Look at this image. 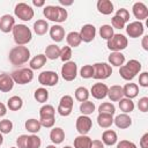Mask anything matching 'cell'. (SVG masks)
I'll return each mask as SVG.
<instances>
[{
  "label": "cell",
  "instance_id": "6da1fadb",
  "mask_svg": "<svg viewBox=\"0 0 148 148\" xmlns=\"http://www.w3.org/2000/svg\"><path fill=\"white\" fill-rule=\"evenodd\" d=\"M8 58H9V61L13 65L20 66V65L25 64L29 60V58H30V51H29V49L27 46L17 45V46L13 47L9 51Z\"/></svg>",
  "mask_w": 148,
  "mask_h": 148
},
{
  "label": "cell",
  "instance_id": "7a4b0ae2",
  "mask_svg": "<svg viewBox=\"0 0 148 148\" xmlns=\"http://www.w3.org/2000/svg\"><path fill=\"white\" fill-rule=\"evenodd\" d=\"M12 31H13L14 42L17 45H23L24 46L32 38V32L25 24H15Z\"/></svg>",
  "mask_w": 148,
  "mask_h": 148
},
{
  "label": "cell",
  "instance_id": "3957f363",
  "mask_svg": "<svg viewBox=\"0 0 148 148\" xmlns=\"http://www.w3.org/2000/svg\"><path fill=\"white\" fill-rule=\"evenodd\" d=\"M43 14L47 20L58 22V23L65 22L68 16L67 10L60 6H46V7H44Z\"/></svg>",
  "mask_w": 148,
  "mask_h": 148
},
{
  "label": "cell",
  "instance_id": "277c9868",
  "mask_svg": "<svg viewBox=\"0 0 148 148\" xmlns=\"http://www.w3.org/2000/svg\"><path fill=\"white\" fill-rule=\"evenodd\" d=\"M140 71H141V64H140V61H138L135 59H131L126 65L120 66L119 74H120V76L124 80L131 81V80H133L136 76V74Z\"/></svg>",
  "mask_w": 148,
  "mask_h": 148
},
{
  "label": "cell",
  "instance_id": "5b68a950",
  "mask_svg": "<svg viewBox=\"0 0 148 148\" xmlns=\"http://www.w3.org/2000/svg\"><path fill=\"white\" fill-rule=\"evenodd\" d=\"M14 83H18V84H27L29 82L32 81L34 79V73L30 68H18L16 71H14L10 74Z\"/></svg>",
  "mask_w": 148,
  "mask_h": 148
},
{
  "label": "cell",
  "instance_id": "8992f818",
  "mask_svg": "<svg viewBox=\"0 0 148 148\" xmlns=\"http://www.w3.org/2000/svg\"><path fill=\"white\" fill-rule=\"evenodd\" d=\"M128 44L127 38L121 34H113V36L108 40V49L113 52H120L126 49Z\"/></svg>",
  "mask_w": 148,
  "mask_h": 148
},
{
  "label": "cell",
  "instance_id": "52a82bcc",
  "mask_svg": "<svg viewBox=\"0 0 148 148\" xmlns=\"http://www.w3.org/2000/svg\"><path fill=\"white\" fill-rule=\"evenodd\" d=\"M94 74L92 77L96 80H105L112 74V68L106 62H96L92 65Z\"/></svg>",
  "mask_w": 148,
  "mask_h": 148
},
{
  "label": "cell",
  "instance_id": "ba28073f",
  "mask_svg": "<svg viewBox=\"0 0 148 148\" xmlns=\"http://www.w3.org/2000/svg\"><path fill=\"white\" fill-rule=\"evenodd\" d=\"M14 13L15 15L21 18L22 21H30L32 17H34V9L28 5V3H24V2H20L15 6V9H14Z\"/></svg>",
  "mask_w": 148,
  "mask_h": 148
},
{
  "label": "cell",
  "instance_id": "9c48e42d",
  "mask_svg": "<svg viewBox=\"0 0 148 148\" xmlns=\"http://www.w3.org/2000/svg\"><path fill=\"white\" fill-rule=\"evenodd\" d=\"M73 97L69 96V95H65L60 98V102H59V105H58V113L62 117H67L72 113V110H73Z\"/></svg>",
  "mask_w": 148,
  "mask_h": 148
},
{
  "label": "cell",
  "instance_id": "30bf717a",
  "mask_svg": "<svg viewBox=\"0 0 148 148\" xmlns=\"http://www.w3.org/2000/svg\"><path fill=\"white\" fill-rule=\"evenodd\" d=\"M58 80H59V76L53 71H44L38 75V82L42 86L53 87L58 83Z\"/></svg>",
  "mask_w": 148,
  "mask_h": 148
},
{
  "label": "cell",
  "instance_id": "8fae6325",
  "mask_svg": "<svg viewBox=\"0 0 148 148\" xmlns=\"http://www.w3.org/2000/svg\"><path fill=\"white\" fill-rule=\"evenodd\" d=\"M77 74V66L74 61H67L61 67V76L65 81H73Z\"/></svg>",
  "mask_w": 148,
  "mask_h": 148
},
{
  "label": "cell",
  "instance_id": "7c38bea8",
  "mask_svg": "<svg viewBox=\"0 0 148 148\" xmlns=\"http://www.w3.org/2000/svg\"><path fill=\"white\" fill-rule=\"evenodd\" d=\"M75 126H76V130L80 133V135H86L91 130L92 120L89 118V116H83L82 114V116L77 117Z\"/></svg>",
  "mask_w": 148,
  "mask_h": 148
},
{
  "label": "cell",
  "instance_id": "4fadbf2b",
  "mask_svg": "<svg viewBox=\"0 0 148 148\" xmlns=\"http://www.w3.org/2000/svg\"><path fill=\"white\" fill-rule=\"evenodd\" d=\"M79 34H80L81 40H83L84 43H90L94 40V38L96 36V28L92 24H84L81 28Z\"/></svg>",
  "mask_w": 148,
  "mask_h": 148
},
{
  "label": "cell",
  "instance_id": "5bb4252c",
  "mask_svg": "<svg viewBox=\"0 0 148 148\" xmlns=\"http://www.w3.org/2000/svg\"><path fill=\"white\" fill-rule=\"evenodd\" d=\"M143 24L139 21H134V22H131L127 27H126V32L127 35L131 37V38H138L140 36H142L143 34Z\"/></svg>",
  "mask_w": 148,
  "mask_h": 148
},
{
  "label": "cell",
  "instance_id": "9a60e30c",
  "mask_svg": "<svg viewBox=\"0 0 148 148\" xmlns=\"http://www.w3.org/2000/svg\"><path fill=\"white\" fill-rule=\"evenodd\" d=\"M108 86L105 83L102 82H97L95 83L91 89H90V94L92 95V97H95L96 99H103L108 96Z\"/></svg>",
  "mask_w": 148,
  "mask_h": 148
},
{
  "label": "cell",
  "instance_id": "2e32d148",
  "mask_svg": "<svg viewBox=\"0 0 148 148\" xmlns=\"http://www.w3.org/2000/svg\"><path fill=\"white\" fill-rule=\"evenodd\" d=\"M14 25H15V18L12 15L6 14V15H3V16L0 17V30L2 32H6L7 34V32L12 31L13 28H14Z\"/></svg>",
  "mask_w": 148,
  "mask_h": 148
},
{
  "label": "cell",
  "instance_id": "e0dca14e",
  "mask_svg": "<svg viewBox=\"0 0 148 148\" xmlns=\"http://www.w3.org/2000/svg\"><path fill=\"white\" fill-rule=\"evenodd\" d=\"M132 9H133V14H134L135 18H138L139 22L141 20H145L148 17V9L143 2H135L133 5Z\"/></svg>",
  "mask_w": 148,
  "mask_h": 148
},
{
  "label": "cell",
  "instance_id": "ac0fdd59",
  "mask_svg": "<svg viewBox=\"0 0 148 148\" xmlns=\"http://www.w3.org/2000/svg\"><path fill=\"white\" fill-rule=\"evenodd\" d=\"M14 87V81L9 74L2 73L0 74V91L9 92Z\"/></svg>",
  "mask_w": 148,
  "mask_h": 148
},
{
  "label": "cell",
  "instance_id": "d6986e66",
  "mask_svg": "<svg viewBox=\"0 0 148 148\" xmlns=\"http://www.w3.org/2000/svg\"><path fill=\"white\" fill-rule=\"evenodd\" d=\"M113 123L116 124V126L118 128L125 130V128H128L132 125V119L127 113H121V114H118L113 119Z\"/></svg>",
  "mask_w": 148,
  "mask_h": 148
},
{
  "label": "cell",
  "instance_id": "ffe728a7",
  "mask_svg": "<svg viewBox=\"0 0 148 148\" xmlns=\"http://www.w3.org/2000/svg\"><path fill=\"white\" fill-rule=\"evenodd\" d=\"M108 96L110 98L111 102H119L123 96H124V92H123V87L120 86H111L109 89H108Z\"/></svg>",
  "mask_w": 148,
  "mask_h": 148
},
{
  "label": "cell",
  "instance_id": "44dd1931",
  "mask_svg": "<svg viewBox=\"0 0 148 148\" xmlns=\"http://www.w3.org/2000/svg\"><path fill=\"white\" fill-rule=\"evenodd\" d=\"M50 37L52 38V40H54L56 43L61 42L65 37V30L61 25L59 24H54L50 28Z\"/></svg>",
  "mask_w": 148,
  "mask_h": 148
},
{
  "label": "cell",
  "instance_id": "7402d4cb",
  "mask_svg": "<svg viewBox=\"0 0 148 148\" xmlns=\"http://www.w3.org/2000/svg\"><path fill=\"white\" fill-rule=\"evenodd\" d=\"M123 92H124V96L126 98H134L138 96L139 94V87L136 83H126L124 87H123Z\"/></svg>",
  "mask_w": 148,
  "mask_h": 148
},
{
  "label": "cell",
  "instance_id": "603a6c76",
  "mask_svg": "<svg viewBox=\"0 0 148 148\" xmlns=\"http://www.w3.org/2000/svg\"><path fill=\"white\" fill-rule=\"evenodd\" d=\"M117 140H118L117 133L112 130H106L102 134V142L106 146H113L114 143H117Z\"/></svg>",
  "mask_w": 148,
  "mask_h": 148
},
{
  "label": "cell",
  "instance_id": "cb8c5ba5",
  "mask_svg": "<svg viewBox=\"0 0 148 148\" xmlns=\"http://www.w3.org/2000/svg\"><path fill=\"white\" fill-rule=\"evenodd\" d=\"M50 139L54 145H59L65 140V132L60 127H54L50 132Z\"/></svg>",
  "mask_w": 148,
  "mask_h": 148
},
{
  "label": "cell",
  "instance_id": "d4e9b609",
  "mask_svg": "<svg viewBox=\"0 0 148 148\" xmlns=\"http://www.w3.org/2000/svg\"><path fill=\"white\" fill-rule=\"evenodd\" d=\"M97 9L103 15H110L113 12V3L110 0H98Z\"/></svg>",
  "mask_w": 148,
  "mask_h": 148
},
{
  "label": "cell",
  "instance_id": "484cf974",
  "mask_svg": "<svg viewBox=\"0 0 148 148\" xmlns=\"http://www.w3.org/2000/svg\"><path fill=\"white\" fill-rule=\"evenodd\" d=\"M46 59H51V60H56L57 58L60 57V49L57 44H50L46 46L45 49V54Z\"/></svg>",
  "mask_w": 148,
  "mask_h": 148
},
{
  "label": "cell",
  "instance_id": "4316f807",
  "mask_svg": "<svg viewBox=\"0 0 148 148\" xmlns=\"http://www.w3.org/2000/svg\"><path fill=\"white\" fill-rule=\"evenodd\" d=\"M97 124L102 128H109L113 124V117H112V114L99 113L97 116Z\"/></svg>",
  "mask_w": 148,
  "mask_h": 148
},
{
  "label": "cell",
  "instance_id": "83f0119b",
  "mask_svg": "<svg viewBox=\"0 0 148 148\" xmlns=\"http://www.w3.org/2000/svg\"><path fill=\"white\" fill-rule=\"evenodd\" d=\"M109 62H110L112 66L120 67V66H123L124 62H125V56H124L121 52H112V53L109 56Z\"/></svg>",
  "mask_w": 148,
  "mask_h": 148
},
{
  "label": "cell",
  "instance_id": "f1b7e54d",
  "mask_svg": "<svg viewBox=\"0 0 148 148\" xmlns=\"http://www.w3.org/2000/svg\"><path fill=\"white\" fill-rule=\"evenodd\" d=\"M91 141L88 135H79L74 139V148H90Z\"/></svg>",
  "mask_w": 148,
  "mask_h": 148
},
{
  "label": "cell",
  "instance_id": "f546056e",
  "mask_svg": "<svg viewBox=\"0 0 148 148\" xmlns=\"http://www.w3.org/2000/svg\"><path fill=\"white\" fill-rule=\"evenodd\" d=\"M45 62H46V57H45L44 54H37V56H35V57L30 60V62H29L30 69H31V71H32V69H39V68H42V67L45 65Z\"/></svg>",
  "mask_w": 148,
  "mask_h": 148
},
{
  "label": "cell",
  "instance_id": "4dcf8cb0",
  "mask_svg": "<svg viewBox=\"0 0 148 148\" xmlns=\"http://www.w3.org/2000/svg\"><path fill=\"white\" fill-rule=\"evenodd\" d=\"M49 30V23L45 20H37L34 23V31L38 36H43Z\"/></svg>",
  "mask_w": 148,
  "mask_h": 148
},
{
  "label": "cell",
  "instance_id": "1f68e13d",
  "mask_svg": "<svg viewBox=\"0 0 148 148\" xmlns=\"http://www.w3.org/2000/svg\"><path fill=\"white\" fill-rule=\"evenodd\" d=\"M24 126H25V130H27L28 132L32 133V134H35V133H38V132L40 131V127H42V125H40L39 120H37V119H34V118H31V119H28V120L25 121Z\"/></svg>",
  "mask_w": 148,
  "mask_h": 148
},
{
  "label": "cell",
  "instance_id": "d6a6232c",
  "mask_svg": "<svg viewBox=\"0 0 148 148\" xmlns=\"http://www.w3.org/2000/svg\"><path fill=\"white\" fill-rule=\"evenodd\" d=\"M66 40H67V44L69 45V47H76L81 44V37H80V34L76 32V31H71L67 37H66Z\"/></svg>",
  "mask_w": 148,
  "mask_h": 148
},
{
  "label": "cell",
  "instance_id": "836d02e7",
  "mask_svg": "<svg viewBox=\"0 0 148 148\" xmlns=\"http://www.w3.org/2000/svg\"><path fill=\"white\" fill-rule=\"evenodd\" d=\"M22 105H23V101L20 96H12L7 102V106L12 111H18L22 108Z\"/></svg>",
  "mask_w": 148,
  "mask_h": 148
},
{
  "label": "cell",
  "instance_id": "e575fe53",
  "mask_svg": "<svg viewBox=\"0 0 148 148\" xmlns=\"http://www.w3.org/2000/svg\"><path fill=\"white\" fill-rule=\"evenodd\" d=\"M119 109L124 112V113H130L134 110V103L132 102V99L130 98H121L119 101Z\"/></svg>",
  "mask_w": 148,
  "mask_h": 148
},
{
  "label": "cell",
  "instance_id": "d590c367",
  "mask_svg": "<svg viewBox=\"0 0 148 148\" xmlns=\"http://www.w3.org/2000/svg\"><path fill=\"white\" fill-rule=\"evenodd\" d=\"M75 98L79 101V102H86V101H88V98H89V95H90V92H89V90L86 88V87H79V88H76V90H75Z\"/></svg>",
  "mask_w": 148,
  "mask_h": 148
},
{
  "label": "cell",
  "instance_id": "8d00e7d4",
  "mask_svg": "<svg viewBox=\"0 0 148 148\" xmlns=\"http://www.w3.org/2000/svg\"><path fill=\"white\" fill-rule=\"evenodd\" d=\"M34 97L37 102L45 103L49 99V91L45 88H38V89H36V91L34 94Z\"/></svg>",
  "mask_w": 148,
  "mask_h": 148
},
{
  "label": "cell",
  "instance_id": "74e56055",
  "mask_svg": "<svg viewBox=\"0 0 148 148\" xmlns=\"http://www.w3.org/2000/svg\"><path fill=\"white\" fill-rule=\"evenodd\" d=\"M54 113H56V109L50 104L43 105L39 110L40 118H51V117H54Z\"/></svg>",
  "mask_w": 148,
  "mask_h": 148
},
{
  "label": "cell",
  "instance_id": "f35d334b",
  "mask_svg": "<svg viewBox=\"0 0 148 148\" xmlns=\"http://www.w3.org/2000/svg\"><path fill=\"white\" fill-rule=\"evenodd\" d=\"M80 111L83 116H89L95 111V104L92 102H89V101L82 102L80 105Z\"/></svg>",
  "mask_w": 148,
  "mask_h": 148
},
{
  "label": "cell",
  "instance_id": "ab89813d",
  "mask_svg": "<svg viewBox=\"0 0 148 148\" xmlns=\"http://www.w3.org/2000/svg\"><path fill=\"white\" fill-rule=\"evenodd\" d=\"M99 35L103 39H106L109 40L112 36H113V28L109 24H104L99 28Z\"/></svg>",
  "mask_w": 148,
  "mask_h": 148
},
{
  "label": "cell",
  "instance_id": "60d3db41",
  "mask_svg": "<svg viewBox=\"0 0 148 148\" xmlns=\"http://www.w3.org/2000/svg\"><path fill=\"white\" fill-rule=\"evenodd\" d=\"M98 111L99 113H108V114H114L116 112V108L112 103H109V102H104L102 103L99 106H98Z\"/></svg>",
  "mask_w": 148,
  "mask_h": 148
},
{
  "label": "cell",
  "instance_id": "b9f144b4",
  "mask_svg": "<svg viewBox=\"0 0 148 148\" xmlns=\"http://www.w3.org/2000/svg\"><path fill=\"white\" fill-rule=\"evenodd\" d=\"M42 145L40 138H38L35 134L28 135V142H27V148H39Z\"/></svg>",
  "mask_w": 148,
  "mask_h": 148
},
{
  "label": "cell",
  "instance_id": "7bdbcfd3",
  "mask_svg": "<svg viewBox=\"0 0 148 148\" xmlns=\"http://www.w3.org/2000/svg\"><path fill=\"white\" fill-rule=\"evenodd\" d=\"M13 130V123L9 119H2L0 120V133L8 134Z\"/></svg>",
  "mask_w": 148,
  "mask_h": 148
},
{
  "label": "cell",
  "instance_id": "ee69618b",
  "mask_svg": "<svg viewBox=\"0 0 148 148\" xmlns=\"http://www.w3.org/2000/svg\"><path fill=\"white\" fill-rule=\"evenodd\" d=\"M92 74H94L92 65H84V66H82V68L80 71V75H81L82 79H90V77H92Z\"/></svg>",
  "mask_w": 148,
  "mask_h": 148
},
{
  "label": "cell",
  "instance_id": "f6af8a7d",
  "mask_svg": "<svg viewBox=\"0 0 148 148\" xmlns=\"http://www.w3.org/2000/svg\"><path fill=\"white\" fill-rule=\"evenodd\" d=\"M59 58L64 62L69 61V59L72 58V49L69 46H64L62 49H60V57Z\"/></svg>",
  "mask_w": 148,
  "mask_h": 148
},
{
  "label": "cell",
  "instance_id": "bcb514c9",
  "mask_svg": "<svg viewBox=\"0 0 148 148\" xmlns=\"http://www.w3.org/2000/svg\"><path fill=\"white\" fill-rule=\"evenodd\" d=\"M116 16L120 17L125 23L130 21V13H128V10L125 9V8H119V9L117 10V13H116Z\"/></svg>",
  "mask_w": 148,
  "mask_h": 148
},
{
  "label": "cell",
  "instance_id": "7dc6e473",
  "mask_svg": "<svg viewBox=\"0 0 148 148\" xmlns=\"http://www.w3.org/2000/svg\"><path fill=\"white\" fill-rule=\"evenodd\" d=\"M39 123L42 126L46 127V128H51L53 127L54 123H56V118L54 117H51V118H40L39 119Z\"/></svg>",
  "mask_w": 148,
  "mask_h": 148
},
{
  "label": "cell",
  "instance_id": "c3c4849f",
  "mask_svg": "<svg viewBox=\"0 0 148 148\" xmlns=\"http://www.w3.org/2000/svg\"><path fill=\"white\" fill-rule=\"evenodd\" d=\"M111 23H112V28H116V29H123L125 27V22L116 15L111 18Z\"/></svg>",
  "mask_w": 148,
  "mask_h": 148
},
{
  "label": "cell",
  "instance_id": "681fc988",
  "mask_svg": "<svg viewBox=\"0 0 148 148\" xmlns=\"http://www.w3.org/2000/svg\"><path fill=\"white\" fill-rule=\"evenodd\" d=\"M138 108L141 112L148 111V97H141L138 102Z\"/></svg>",
  "mask_w": 148,
  "mask_h": 148
},
{
  "label": "cell",
  "instance_id": "f907efd6",
  "mask_svg": "<svg viewBox=\"0 0 148 148\" xmlns=\"http://www.w3.org/2000/svg\"><path fill=\"white\" fill-rule=\"evenodd\" d=\"M27 142H28V135H25V134L20 135L16 140L17 148H27Z\"/></svg>",
  "mask_w": 148,
  "mask_h": 148
},
{
  "label": "cell",
  "instance_id": "816d5d0a",
  "mask_svg": "<svg viewBox=\"0 0 148 148\" xmlns=\"http://www.w3.org/2000/svg\"><path fill=\"white\" fill-rule=\"evenodd\" d=\"M117 148H138L136 145L132 141H128V140H121L120 142H118L117 145Z\"/></svg>",
  "mask_w": 148,
  "mask_h": 148
},
{
  "label": "cell",
  "instance_id": "f5cc1de1",
  "mask_svg": "<svg viewBox=\"0 0 148 148\" xmlns=\"http://www.w3.org/2000/svg\"><path fill=\"white\" fill-rule=\"evenodd\" d=\"M139 84L141 87H148V73L147 72H143L140 74L139 76Z\"/></svg>",
  "mask_w": 148,
  "mask_h": 148
},
{
  "label": "cell",
  "instance_id": "db71d44e",
  "mask_svg": "<svg viewBox=\"0 0 148 148\" xmlns=\"http://www.w3.org/2000/svg\"><path fill=\"white\" fill-rule=\"evenodd\" d=\"M140 147L141 148H148V133H145L140 140Z\"/></svg>",
  "mask_w": 148,
  "mask_h": 148
},
{
  "label": "cell",
  "instance_id": "11a10c76",
  "mask_svg": "<svg viewBox=\"0 0 148 148\" xmlns=\"http://www.w3.org/2000/svg\"><path fill=\"white\" fill-rule=\"evenodd\" d=\"M90 148H104V143L101 140H92Z\"/></svg>",
  "mask_w": 148,
  "mask_h": 148
},
{
  "label": "cell",
  "instance_id": "9f6ffc18",
  "mask_svg": "<svg viewBox=\"0 0 148 148\" xmlns=\"http://www.w3.org/2000/svg\"><path fill=\"white\" fill-rule=\"evenodd\" d=\"M6 113H7V108H6V105L0 102V117H3Z\"/></svg>",
  "mask_w": 148,
  "mask_h": 148
},
{
  "label": "cell",
  "instance_id": "6f0895ef",
  "mask_svg": "<svg viewBox=\"0 0 148 148\" xmlns=\"http://www.w3.org/2000/svg\"><path fill=\"white\" fill-rule=\"evenodd\" d=\"M142 47H143V50L148 51V36H145L142 38Z\"/></svg>",
  "mask_w": 148,
  "mask_h": 148
},
{
  "label": "cell",
  "instance_id": "680465c9",
  "mask_svg": "<svg viewBox=\"0 0 148 148\" xmlns=\"http://www.w3.org/2000/svg\"><path fill=\"white\" fill-rule=\"evenodd\" d=\"M59 3L61 5V6H71V5H73V0H59Z\"/></svg>",
  "mask_w": 148,
  "mask_h": 148
},
{
  "label": "cell",
  "instance_id": "91938a15",
  "mask_svg": "<svg viewBox=\"0 0 148 148\" xmlns=\"http://www.w3.org/2000/svg\"><path fill=\"white\" fill-rule=\"evenodd\" d=\"M32 3H34V6L42 7V6L45 5V1H44V0H32Z\"/></svg>",
  "mask_w": 148,
  "mask_h": 148
},
{
  "label": "cell",
  "instance_id": "94428289",
  "mask_svg": "<svg viewBox=\"0 0 148 148\" xmlns=\"http://www.w3.org/2000/svg\"><path fill=\"white\" fill-rule=\"evenodd\" d=\"M2 142H3V136H2V133H0V146L2 145Z\"/></svg>",
  "mask_w": 148,
  "mask_h": 148
},
{
  "label": "cell",
  "instance_id": "6125c7cd",
  "mask_svg": "<svg viewBox=\"0 0 148 148\" xmlns=\"http://www.w3.org/2000/svg\"><path fill=\"white\" fill-rule=\"evenodd\" d=\"M45 148H57L56 146H53V145H50V146H46Z\"/></svg>",
  "mask_w": 148,
  "mask_h": 148
},
{
  "label": "cell",
  "instance_id": "be15d7a7",
  "mask_svg": "<svg viewBox=\"0 0 148 148\" xmlns=\"http://www.w3.org/2000/svg\"><path fill=\"white\" fill-rule=\"evenodd\" d=\"M64 148H73V147H71V146H65Z\"/></svg>",
  "mask_w": 148,
  "mask_h": 148
},
{
  "label": "cell",
  "instance_id": "e7e4bbea",
  "mask_svg": "<svg viewBox=\"0 0 148 148\" xmlns=\"http://www.w3.org/2000/svg\"><path fill=\"white\" fill-rule=\"evenodd\" d=\"M10 148H17V147H10Z\"/></svg>",
  "mask_w": 148,
  "mask_h": 148
}]
</instances>
